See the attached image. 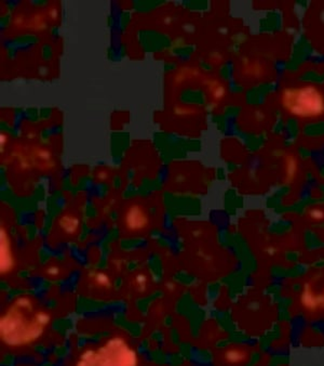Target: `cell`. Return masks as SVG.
<instances>
[{
  "label": "cell",
  "mask_w": 324,
  "mask_h": 366,
  "mask_svg": "<svg viewBox=\"0 0 324 366\" xmlns=\"http://www.w3.org/2000/svg\"><path fill=\"white\" fill-rule=\"evenodd\" d=\"M283 109L300 119H317L324 115V94L312 84L289 87L281 94Z\"/></svg>",
  "instance_id": "2"
},
{
  "label": "cell",
  "mask_w": 324,
  "mask_h": 366,
  "mask_svg": "<svg viewBox=\"0 0 324 366\" xmlns=\"http://www.w3.org/2000/svg\"><path fill=\"white\" fill-rule=\"evenodd\" d=\"M60 228L67 235H75L78 232L80 221L76 216L71 214H65L59 220Z\"/></svg>",
  "instance_id": "7"
},
{
  "label": "cell",
  "mask_w": 324,
  "mask_h": 366,
  "mask_svg": "<svg viewBox=\"0 0 324 366\" xmlns=\"http://www.w3.org/2000/svg\"><path fill=\"white\" fill-rule=\"evenodd\" d=\"M300 302L308 311L324 310V273L312 277L309 283L305 284L300 295Z\"/></svg>",
  "instance_id": "4"
},
{
  "label": "cell",
  "mask_w": 324,
  "mask_h": 366,
  "mask_svg": "<svg viewBox=\"0 0 324 366\" xmlns=\"http://www.w3.org/2000/svg\"><path fill=\"white\" fill-rule=\"evenodd\" d=\"M15 267L12 250H11L10 241L6 233H1V252H0V272L8 274Z\"/></svg>",
  "instance_id": "6"
},
{
  "label": "cell",
  "mask_w": 324,
  "mask_h": 366,
  "mask_svg": "<svg viewBox=\"0 0 324 366\" xmlns=\"http://www.w3.org/2000/svg\"><path fill=\"white\" fill-rule=\"evenodd\" d=\"M136 351L123 337H113L96 349L86 350L76 366H138Z\"/></svg>",
  "instance_id": "3"
},
{
  "label": "cell",
  "mask_w": 324,
  "mask_h": 366,
  "mask_svg": "<svg viewBox=\"0 0 324 366\" xmlns=\"http://www.w3.org/2000/svg\"><path fill=\"white\" fill-rule=\"evenodd\" d=\"M50 322L51 317L47 311L38 309L28 296H21L1 317L0 337L8 346H27L42 336Z\"/></svg>",
  "instance_id": "1"
},
{
  "label": "cell",
  "mask_w": 324,
  "mask_h": 366,
  "mask_svg": "<svg viewBox=\"0 0 324 366\" xmlns=\"http://www.w3.org/2000/svg\"><path fill=\"white\" fill-rule=\"evenodd\" d=\"M225 359L233 364L240 363L246 359V354L239 349H231L225 354Z\"/></svg>",
  "instance_id": "8"
},
{
  "label": "cell",
  "mask_w": 324,
  "mask_h": 366,
  "mask_svg": "<svg viewBox=\"0 0 324 366\" xmlns=\"http://www.w3.org/2000/svg\"><path fill=\"white\" fill-rule=\"evenodd\" d=\"M123 225L128 232H143L150 225V217L140 204H132L125 211Z\"/></svg>",
  "instance_id": "5"
}]
</instances>
